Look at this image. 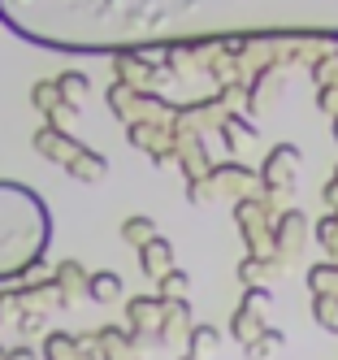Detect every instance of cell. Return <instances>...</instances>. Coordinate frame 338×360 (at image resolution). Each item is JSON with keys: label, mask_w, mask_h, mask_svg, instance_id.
<instances>
[{"label": "cell", "mask_w": 338, "mask_h": 360, "mask_svg": "<svg viewBox=\"0 0 338 360\" xmlns=\"http://www.w3.org/2000/svg\"><path fill=\"white\" fill-rule=\"evenodd\" d=\"M148 230H152V221L148 217H135V221H126V239L130 243H148Z\"/></svg>", "instance_id": "6da1fadb"}, {"label": "cell", "mask_w": 338, "mask_h": 360, "mask_svg": "<svg viewBox=\"0 0 338 360\" xmlns=\"http://www.w3.org/2000/svg\"><path fill=\"white\" fill-rule=\"evenodd\" d=\"M217 339H213V330H195V352H204V347H213Z\"/></svg>", "instance_id": "7a4b0ae2"}]
</instances>
